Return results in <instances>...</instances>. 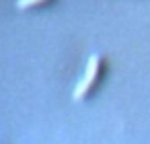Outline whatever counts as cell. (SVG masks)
<instances>
[{
  "label": "cell",
  "instance_id": "1",
  "mask_svg": "<svg viewBox=\"0 0 150 144\" xmlns=\"http://www.w3.org/2000/svg\"><path fill=\"white\" fill-rule=\"evenodd\" d=\"M99 66H101V58H99L97 54H93V56H91V60H88L86 72H84V76L80 78V82H78V87H76V91H74V99H76V101L84 99V95L88 93V89H91V87H93V82L97 80Z\"/></svg>",
  "mask_w": 150,
  "mask_h": 144
},
{
  "label": "cell",
  "instance_id": "2",
  "mask_svg": "<svg viewBox=\"0 0 150 144\" xmlns=\"http://www.w3.org/2000/svg\"><path fill=\"white\" fill-rule=\"evenodd\" d=\"M39 2H45V0H17V6L19 9H29V6L39 4Z\"/></svg>",
  "mask_w": 150,
  "mask_h": 144
}]
</instances>
